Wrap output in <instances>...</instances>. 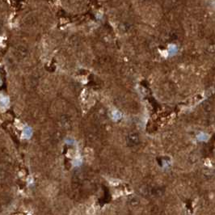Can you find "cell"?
<instances>
[{"mask_svg":"<svg viewBox=\"0 0 215 215\" xmlns=\"http://www.w3.org/2000/svg\"><path fill=\"white\" fill-rule=\"evenodd\" d=\"M32 130L28 126L25 127V129L24 130L22 133V138L25 139H29L32 137Z\"/></svg>","mask_w":215,"mask_h":215,"instance_id":"obj_1","label":"cell"},{"mask_svg":"<svg viewBox=\"0 0 215 215\" xmlns=\"http://www.w3.org/2000/svg\"><path fill=\"white\" fill-rule=\"evenodd\" d=\"M0 103L2 104H3L4 106L8 105L9 104V99L8 97H6L3 95H0Z\"/></svg>","mask_w":215,"mask_h":215,"instance_id":"obj_2","label":"cell"},{"mask_svg":"<svg viewBox=\"0 0 215 215\" xmlns=\"http://www.w3.org/2000/svg\"><path fill=\"white\" fill-rule=\"evenodd\" d=\"M112 117L115 119V120H118L121 117V114H120L119 112H114L112 113Z\"/></svg>","mask_w":215,"mask_h":215,"instance_id":"obj_3","label":"cell"},{"mask_svg":"<svg viewBox=\"0 0 215 215\" xmlns=\"http://www.w3.org/2000/svg\"><path fill=\"white\" fill-rule=\"evenodd\" d=\"M2 84V81H1V78H0V85Z\"/></svg>","mask_w":215,"mask_h":215,"instance_id":"obj_4","label":"cell"}]
</instances>
